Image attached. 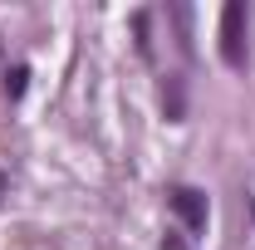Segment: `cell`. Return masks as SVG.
Instances as JSON below:
<instances>
[{"mask_svg":"<svg viewBox=\"0 0 255 250\" xmlns=\"http://www.w3.org/2000/svg\"><path fill=\"white\" fill-rule=\"evenodd\" d=\"M221 59L231 69H246V5L241 0L221 5Z\"/></svg>","mask_w":255,"mask_h":250,"instance_id":"obj_1","label":"cell"},{"mask_svg":"<svg viewBox=\"0 0 255 250\" xmlns=\"http://www.w3.org/2000/svg\"><path fill=\"white\" fill-rule=\"evenodd\" d=\"M172 211H177V221L187 226V231H206V216H211V206H206V191L201 187H172Z\"/></svg>","mask_w":255,"mask_h":250,"instance_id":"obj_2","label":"cell"},{"mask_svg":"<svg viewBox=\"0 0 255 250\" xmlns=\"http://www.w3.org/2000/svg\"><path fill=\"white\" fill-rule=\"evenodd\" d=\"M162 108H167V123H182L187 118V89H182L177 74H167V84H162Z\"/></svg>","mask_w":255,"mask_h":250,"instance_id":"obj_3","label":"cell"},{"mask_svg":"<svg viewBox=\"0 0 255 250\" xmlns=\"http://www.w3.org/2000/svg\"><path fill=\"white\" fill-rule=\"evenodd\" d=\"M132 30H137V54H142V59H152V39H147V10H137V15H132Z\"/></svg>","mask_w":255,"mask_h":250,"instance_id":"obj_4","label":"cell"},{"mask_svg":"<svg viewBox=\"0 0 255 250\" xmlns=\"http://www.w3.org/2000/svg\"><path fill=\"white\" fill-rule=\"evenodd\" d=\"M25 84H30V69H25V64H15V69L5 74V94L20 98V94H25Z\"/></svg>","mask_w":255,"mask_h":250,"instance_id":"obj_5","label":"cell"},{"mask_svg":"<svg viewBox=\"0 0 255 250\" xmlns=\"http://www.w3.org/2000/svg\"><path fill=\"white\" fill-rule=\"evenodd\" d=\"M162 250H191V246L182 241V236H167V241H162Z\"/></svg>","mask_w":255,"mask_h":250,"instance_id":"obj_6","label":"cell"},{"mask_svg":"<svg viewBox=\"0 0 255 250\" xmlns=\"http://www.w3.org/2000/svg\"><path fill=\"white\" fill-rule=\"evenodd\" d=\"M0 196H5V172H0Z\"/></svg>","mask_w":255,"mask_h":250,"instance_id":"obj_7","label":"cell"},{"mask_svg":"<svg viewBox=\"0 0 255 250\" xmlns=\"http://www.w3.org/2000/svg\"><path fill=\"white\" fill-rule=\"evenodd\" d=\"M251 211H255V201H251Z\"/></svg>","mask_w":255,"mask_h":250,"instance_id":"obj_8","label":"cell"}]
</instances>
